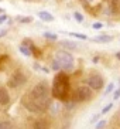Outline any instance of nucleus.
Masks as SVG:
<instances>
[{
    "mask_svg": "<svg viewBox=\"0 0 120 129\" xmlns=\"http://www.w3.org/2000/svg\"><path fill=\"white\" fill-rule=\"evenodd\" d=\"M92 27H93L95 30H99V28H103V23H93V24H92Z\"/></svg>",
    "mask_w": 120,
    "mask_h": 129,
    "instance_id": "obj_23",
    "label": "nucleus"
},
{
    "mask_svg": "<svg viewBox=\"0 0 120 129\" xmlns=\"http://www.w3.org/2000/svg\"><path fill=\"white\" fill-rule=\"evenodd\" d=\"M88 85L90 89H100L103 87V78L100 75H90L88 78Z\"/></svg>",
    "mask_w": 120,
    "mask_h": 129,
    "instance_id": "obj_6",
    "label": "nucleus"
},
{
    "mask_svg": "<svg viewBox=\"0 0 120 129\" xmlns=\"http://www.w3.org/2000/svg\"><path fill=\"white\" fill-rule=\"evenodd\" d=\"M110 12L113 14H119L120 13V0H112L110 2Z\"/></svg>",
    "mask_w": 120,
    "mask_h": 129,
    "instance_id": "obj_10",
    "label": "nucleus"
},
{
    "mask_svg": "<svg viewBox=\"0 0 120 129\" xmlns=\"http://www.w3.org/2000/svg\"><path fill=\"white\" fill-rule=\"evenodd\" d=\"M2 12H3V10H2V9H0V13H2Z\"/></svg>",
    "mask_w": 120,
    "mask_h": 129,
    "instance_id": "obj_29",
    "label": "nucleus"
},
{
    "mask_svg": "<svg viewBox=\"0 0 120 129\" xmlns=\"http://www.w3.org/2000/svg\"><path fill=\"white\" fill-rule=\"evenodd\" d=\"M19 21H21V23H31L33 21V17H19Z\"/></svg>",
    "mask_w": 120,
    "mask_h": 129,
    "instance_id": "obj_19",
    "label": "nucleus"
},
{
    "mask_svg": "<svg viewBox=\"0 0 120 129\" xmlns=\"http://www.w3.org/2000/svg\"><path fill=\"white\" fill-rule=\"evenodd\" d=\"M99 116H100V115H99V114H98V115H95V116L92 118V119H90V122H95V121H96V119H98Z\"/></svg>",
    "mask_w": 120,
    "mask_h": 129,
    "instance_id": "obj_26",
    "label": "nucleus"
},
{
    "mask_svg": "<svg viewBox=\"0 0 120 129\" xmlns=\"http://www.w3.org/2000/svg\"><path fill=\"white\" fill-rule=\"evenodd\" d=\"M119 88H120V87H119Z\"/></svg>",
    "mask_w": 120,
    "mask_h": 129,
    "instance_id": "obj_31",
    "label": "nucleus"
},
{
    "mask_svg": "<svg viewBox=\"0 0 120 129\" xmlns=\"http://www.w3.org/2000/svg\"><path fill=\"white\" fill-rule=\"evenodd\" d=\"M119 98H120V88H117L114 95H113V99H119Z\"/></svg>",
    "mask_w": 120,
    "mask_h": 129,
    "instance_id": "obj_24",
    "label": "nucleus"
},
{
    "mask_svg": "<svg viewBox=\"0 0 120 129\" xmlns=\"http://www.w3.org/2000/svg\"><path fill=\"white\" fill-rule=\"evenodd\" d=\"M90 98H92V92H90L89 87H79L72 94V101L74 102H85Z\"/></svg>",
    "mask_w": 120,
    "mask_h": 129,
    "instance_id": "obj_4",
    "label": "nucleus"
},
{
    "mask_svg": "<svg viewBox=\"0 0 120 129\" xmlns=\"http://www.w3.org/2000/svg\"><path fill=\"white\" fill-rule=\"evenodd\" d=\"M38 17H40L42 21H54V16L48 12H40L38 13Z\"/></svg>",
    "mask_w": 120,
    "mask_h": 129,
    "instance_id": "obj_11",
    "label": "nucleus"
},
{
    "mask_svg": "<svg viewBox=\"0 0 120 129\" xmlns=\"http://www.w3.org/2000/svg\"><path fill=\"white\" fill-rule=\"evenodd\" d=\"M9 60V57L7 55H0V70H2V65L4 64V62H6V61Z\"/></svg>",
    "mask_w": 120,
    "mask_h": 129,
    "instance_id": "obj_21",
    "label": "nucleus"
},
{
    "mask_svg": "<svg viewBox=\"0 0 120 129\" xmlns=\"http://www.w3.org/2000/svg\"><path fill=\"white\" fill-rule=\"evenodd\" d=\"M33 129H49V123L45 119H37L34 122Z\"/></svg>",
    "mask_w": 120,
    "mask_h": 129,
    "instance_id": "obj_8",
    "label": "nucleus"
},
{
    "mask_svg": "<svg viewBox=\"0 0 120 129\" xmlns=\"http://www.w3.org/2000/svg\"><path fill=\"white\" fill-rule=\"evenodd\" d=\"M106 125V121H103V119H102V121H99L98 122V125H96V129H103V126Z\"/></svg>",
    "mask_w": 120,
    "mask_h": 129,
    "instance_id": "obj_22",
    "label": "nucleus"
},
{
    "mask_svg": "<svg viewBox=\"0 0 120 129\" xmlns=\"http://www.w3.org/2000/svg\"><path fill=\"white\" fill-rule=\"evenodd\" d=\"M89 2H92V0H89Z\"/></svg>",
    "mask_w": 120,
    "mask_h": 129,
    "instance_id": "obj_30",
    "label": "nucleus"
},
{
    "mask_svg": "<svg viewBox=\"0 0 120 129\" xmlns=\"http://www.w3.org/2000/svg\"><path fill=\"white\" fill-rule=\"evenodd\" d=\"M61 46L65 47V48H69V50H75L76 47H78V44L76 43H72V41H61Z\"/></svg>",
    "mask_w": 120,
    "mask_h": 129,
    "instance_id": "obj_12",
    "label": "nucleus"
},
{
    "mask_svg": "<svg viewBox=\"0 0 120 129\" xmlns=\"http://www.w3.org/2000/svg\"><path fill=\"white\" fill-rule=\"evenodd\" d=\"M26 81H27V77L24 75L21 71H16V72H13V75L9 78L7 85L10 88H19V87H21V85H24Z\"/></svg>",
    "mask_w": 120,
    "mask_h": 129,
    "instance_id": "obj_5",
    "label": "nucleus"
},
{
    "mask_svg": "<svg viewBox=\"0 0 120 129\" xmlns=\"http://www.w3.org/2000/svg\"><path fill=\"white\" fill-rule=\"evenodd\" d=\"M51 89L45 81L38 82L28 94L23 95L21 104L23 106L34 114H42L51 105Z\"/></svg>",
    "mask_w": 120,
    "mask_h": 129,
    "instance_id": "obj_1",
    "label": "nucleus"
},
{
    "mask_svg": "<svg viewBox=\"0 0 120 129\" xmlns=\"http://www.w3.org/2000/svg\"><path fill=\"white\" fill-rule=\"evenodd\" d=\"M51 95L59 101H67L68 95H69V78L65 72H58L54 77Z\"/></svg>",
    "mask_w": 120,
    "mask_h": 129,
    "instance_id": "obj_2",
    "label": "nucleus"
},
{
    "mask_svg": "<svg viewBox=\"0 0 120 129\" xmlns=\"http://www.w3.org/2000/svg\"><path fill=\"white\" fill-rule=\"evenodd\" d=\"M112 40H113V37L112 36H107V34H102V36L92 38V41H95V43H110Z\"/></svg>",
    "mask_w": 120,
    "mask_h": 129,
    "instance_id": "obj_9",
    "label": "nucleus"
},
{
    "mask_svg": "<svg viewBox=\"0 0 120 129\" xmlns=\"http://www.w3.org/2000/svg\"><path fill=\"white\" fill-rule=\"evenodd\" d=\"M0 129H13V123L10 121H2L0 122Z\"/></svg>",
    "mask_w": 120,
    "mask_h": 129,
    "instance_id": "obj_14",
    "label": "nucleus"
},
{
    "mask_svg": "<svg viewBox=\"0 0 120 129\" xmlns=\"http://www.w3.org/2000/svg\"><path fill=\"white\" fill-rule=\"evenodd\" d=\"M6 20H7V16H6V14H2V16H0V24L4 23Z\"/></svg>",
    "mask_w": 120,
    "mask_h": 129,
    "instance_id": "obj_25",
    "label": "nucleus"
},
{
    "mask_svg": "<svg viewBox=\"0 0 120 129\" xmlns=\"http://www.w3.org/2000/svg\"><path fill=\"white\" fill-rule=\"evenodd\" d=\"M4 34H6V30H2V31H0V37H3Z\"/></svg>",
    "mask_w": 120,
    "mask_h": 129,
    "instance_id": "obj_27",
    "label": "nucleus"
},
{
    "mask_svg": "<svg viewBox=\"0 0 120 129\" xmlns=\"http://www.w3.org/2000/svg\"><path fill=\"white\" fill-rule=\"evenodd\" d=\"M20 51H21V54H23V55H26V57H30V55H31L30 48H28L27 46H24V44H21V46H20Z\"/></svg>",
    "mask_w": 120,
    "mask_h": 129,
    "instance_id": "obj_13",
    "label": "nucleus"
},
{
    "mask_svg": "<svg viewBox=\"0 0 120 129\" xmlns=\"http://www.w3.org/2000/svg\"><path fill=\"white\" fill-rule=\"evenodd\" d=\"M112 106H113V102H112V104H109V105H107V106H105V108L102 109V114H100V115H105L106 112H109V111L112 109Z\"/></svg>",
    "mask_w": 120,
    "mask_h": 129,
    "instance_id": "obj_20",
    "label": "nucleus"
},
{
    "mask_svg": "<svg viewBox=\"0 0 120 129\" xmlns=\"http://www.w3.org/2000/svg\"><path fill=\"white\" fill-rule=\"evenodd\" d=\"M74 17H75V20L78 21V23H82V21H83V16L79 12H75V13H74Z\"/></svg>",
    "mask_w": 120,
    "mask_h": 129,
    "instance_id": "obj_17",
    "label": "nucleus"
},
{
    "mask_svg": "<svg viewBox=\"0 0 120 129\" xmlns=\"http://www.w3.org/2000/svg\"><path fill=\"white\" fill-rule=\"evenodd\" d=\"M69 36H72V37H75V38H79V40H86V36L85 34H81V33H69Z\"/></svg>",
    "mask_w": 120,
    "mask_h": 129,
    "instance_id": "obj_16",
    "label": "nucleus"
},
{
    "mask_svg": "<svg viewBox=\"0 0 120 129\" xmlns=\"http://www.w3.org/2000/svg\"><path fill=\"white\" fill-rule=\"evenodd\" d=\"M9 102H10V95H9V92L6 91V88L0 87V105L6 106V105H9Z\"/></svg>",
    "mask_w": 120,
    "mask_h": 129,
    "instance_id": "obj_7",
    "label": "nucleus"
},
{
    "mask_svg": "<svg viewBox=\"0 0 120 129\" xmlns=\"http://www.w3.org/2000/svg\"><path fill=\"white\" fill-rule=\"evenodd\" d=\"M44 37L48 38V40H52V41H55L56 38H58V36L54 34V33H48V31H47V33H44Z\"/></svg>",
    "mask_w": 120,
    "mask_h": 129,
    "instance_id": "obj_15",
    "label": "nucleus"
},
{
    "mask_svg": "<svg viewBox=\"0 0 120 129\" xmlns=\"http://www.w3.org/2000/svg\"><path fill=\"white\" fill-rule=\"evenodd\" d=\"M116 58H117V60H119V61H120V51H119V53H117V54H116Z\"/></svg>",
    "mask_w": 120,
    "mask_h": 129,
    "instance_id": "obj_28",
    "label": "nucleus"
},
{
    "mask_svg": "<svg viewBox=\"0 0 120 129\" xmlns=\"http://www.w3.org/2000/svg\"><path fill=\"white\" fill-rule=\"evenodd\" d=\"M113 88H114V85H113V82H112V84H109V85H107V88H106L105 94H103V96H107V95H109L110 92L113 91Z\"/></svg>",
    "mask_w": 120,
    "mask_h": 129,
    "instance_id": "obj_18",
    "label": "nucleus"
},
{
    "mask_svg": "<svg viewBox=\"0 0 120 129\" xmlns=\"http://www.w3.org/2000/svg\"><path fill=\"white\" fill-rule=\"evenodd\" d=\"M54 62L58 65L59 70H65V71H71L74 70V57L68 51H58L55 54Z\"/></svg>",
    "mask_w": 120,
    "mask_h": 129,
    "instance_id": "obj_3",
    "label": "nucleus"
}]
</instances>
